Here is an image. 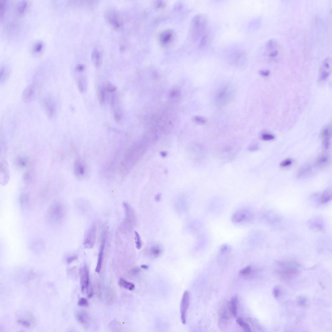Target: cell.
<instances>
[{
  "label": "cell",
  "mask_w": 332,
  "mask_h": 332,
  "mask_svg": "<svg viewBox=\"0 0 332 332\" xmlns=\"http://www.w3.org/2000/svg\"><path fill=\"white\" fill-rule=\"evenodd\" d=\"M65 214L64 206L61 203L56 202L49 207L47 213V219L50 223L60 224L64 218Z\"/></svg>",
  "instance_id": "6da1fadb"
},
{
  "label": "cell",
  "mask_w": 332,
  "mask_h": 332,
  "mask_svg": "<svg viewBox=\"0 0 332 332\" xmlns=\"http://www.w3.org/2000/svg\"><path fill=\"white\" fill-rule=\"evenodd\" d=\"M234 92L231 87L225 85L217 90L215 96V101L219 106L224 105L230 102L233 98Z\"/></svg>",
  "instance_id": "7a4b0ae2"
},
{
  "label": "cell",
  "mask_w": 332,
  "mask_h": 332,
  "mask_svg": "<svg viewBox=\"0 0 332 332\" xmlns=\"http://www.w3.org/2000/svg\"><path fill=\"white\" fill-rule=\"evenodd\" d=\"M106 21L116 31L122 29L124 21L122 17L118 13L112 9H109L105 13Z\"/></svg>",
  "instance_id": "3957f363"
},
{
  "label": "cell",
  "mask_w": 332,
  "mask_h": 332,
  "mask_svg": "<svg viewBox=\"0 0 332 332\" xmlns=\"http://www.w3.org/2000/svg\"><path fill=\"white\" fill-rule=\"evenodd\" d=\"M206 17L202 14L196 16L193 21V29L194 36L199 38L205 31L207 25Z\"/></svg>",
  "instance_id": "277c9868"
},
{
  "label": "cell",
  "mask_w": 332,
  "mask_h": 332,
  "mask_svg": "<svg viewBox=\"0 0 332 332\" xmlns=\"http://www.w3.org/2000/svg\"><path fill=\"white\" fill-rule=\"evenodd\" d=\"M39 90V86L35 83L32 84L27 87L22 94L23 101L26 103L33 101L38 95Z\"/></svg>",
  "instance_id": "5b68a950"
},
{
  "label": "cell",
  "mask_w": 332,
  "mask_h": 332,
  "mask_svg": "<svg viewBox=\"0 0 332 332\" xmlns=\"http://www.w3.org/2000/svg\"><path fill=\"white\" fill-rule=\"evenodd\" d=\"M97 227L95 224H93L87 232L84 246L87 249H92L95 246L97 237Z\"/></svg>",
  "instance_id": "8992f818"
},
{
  "label": "cell",
  "mask_w": 332,
  "mask_h": 332,
  "mask_svg": "<svg viewBox=\"0 0 332 332\" xmlns=\"http://www.w3.org/2000/svg\"><path fill=\"white\" fill-rule=\"evenodd\" d=\"M268 52V56L270 60L277 61L279 58V45L276 40L272 39L268 41L266 44Z\"/></svg>",
  "instance_id": "52a82bcc"
},
{
  "label": "cell",
  "mask_w": 332,
  "mask_h": 332,
  "mask_svg": "<svg viewBox=\"0 0 332 332\" xmlns=\"http://www.w3.org/2000/svg\"><path fill=\"white\" fill-rule=\"evenodd\" d=\"M276 271V273L284 279L290 280L296 277L298 274V271L294 267L284 266Z\"/></svg>",
  "instance_id": "ba28073f"
},
{
  "label": "cell",
  "mask_w": 332,
  "mask_h": 332,
  "mask_svg": "<svg viewBox=\"0 0 332 332\" xmlns=\"http://www.w3.org/2000/svg\"><path fill=\"white\" fill-rule=\"evenodd\" d=\"M43 106L48 118L50 119L54 118L56 115L57 110L54 100L51 97H47L43 100Z\"/></svg>",
  "instance_id": "9c48e42d"
},
{
  "label": "cell",
  "mask_w": 332,
  "mask_h": 332,
  "mask_svg": "<svg viewBox=\"0 0 332 332\" xmlns=\"http://www.w3.org/2000/svg\"><path fill=\"white\" fill-rule=\"evenodd\" d=\"M190 303V295L187 290L184 292L180 304L181 319L183 324L186 323L187 314Z\"/></svg>",
  "instance_id": "30bf717a"
},
{
  "label": "cell",
  "mask_w": 332,
  "mask_h": 332,
  "mask_svg": "<svg viewBox=\"0 0 332 332\" xmlns=\"http://www.w3.org/2000/svg\"><path fill=\"white\" fill-rule=\"evenodd\" d=\"M80 283L82 291L88 289L89 283V274L88 266H84L80 270Z\"/></svg>",
  "instance_id": "8fae6325"
},
{
  "label": "cell",
  "mask_w": 332,
  "mask_h": 332,
  "mask_svg": "<svg viewBox=\"0 0 332 332\" xmlns=\"http://www.w3.org/2000/svg\"><path fill=\"white\" fill-rule=\"evenodd\" d=\"M331 59L330 58L324 60L320 70V77L321 80H326L329 76L331 69Z\"/></svg>",
  "instance_id": "7c38bea8"
},
{
  "label": "cell",
  "mask_w": 332,
  "mask_h": 332,
  "mask_svg": "<svg viewBox=\"0 0 332 332\" xmlns=\"http://www.w3.org/2000/svg\"><path fill=\"white\" fill-rule=\"evenodd\" d=\"M174 33L171 30H167L162 32L159 35L161 44L163 46L170 44L174 39Z\"/></svg>",
  "instance_id": "4fadbf2b"
},
{
  "label": "cell",
  "mask_w": 332,
  "mask_h": 332,
  "mask_svg": "<svg viewBox=\"0 0 332 332\" xmlns=\"http://www.w3.org/2000/svg\"><path fill=\"white\" fill-rule=\"evenodd\" d=\"M91 59L95 68L97 69L100 68L103 59L102 53L98 49L95 48L92 52Z\"/></svg>",
  "instance_id": "5bb4252c"
},
{
  "label": "cell",
  "mask_w": 332,
  "mask_h": 332,
  "mask_svg": "<svg viewBox=\"0 0 332 332\" xmlns=\"http://www.w3.org/2000/svg\"><path fill=\"white\" fill-rule=\"evenodd\" d=\"M247 213L244 210H239L233 214L232 217V221L233 223L237 224L242 222L245 220L247 217Z\"/></svg>",
  "instance_id": "9a60e30c"
},
{
  "label": "cell",
  "mask_w": 332,
  "mask_h": 332,
  "mask_svg": "<svg viewBox=\"0 0 332 332\" xmlns=\"http://www.w3.org/2000/svg\"><path fill=\"white\" fill-rule=\"evenodd\" d=\"M330 156L327 154H323L318 157L317 160V166L322 168L327 166L330 163Z\"/></svg>",
  "instance_id": "2e32d148"
},
{
  "label": "cell",
  "mask_w": 332,
  "mask_h": 332,
  "mask_svg": "<svg viewBox=\"0 0 332 332\" xmlns=\"http://www.w3.org/2000/svg\"><path fill=\"white\" fill-rule=\"evenodd\" d=\"M104 240H102L101 244L98 255V262L95 269L96 272L98 273H99L102 267L103 252L105 247Z\"/></svg>",
  "instance_id": "e0dca14e"
},
{
  "label": "cell",
  "mask_w": 332,
  "mask_h": 332,
  "mask_svg": "<svg viewBox=\"0 0 332 332\" xmlns=\"http://www.w3.org/2000/svg\"><path fill=\"white\" fill-rule=\"evenodd\" d=\"M123 206L125 212V223L128 224L131 222L133 218V211L129 204L126 203H123Z\"/></svg>",
  "instance_id": "ac0fdd59"
},
{
  "label": "cell",
  "mask_w": 332,
  "mask_h": 332,
  "mask_svg": "<svg viewBox=\"0 0 332 332\" xmlns=\"http://www.w3.org/2000/svg\"><path fill=\"white\" fill-rule=\"evenodd\" d=\"M74 171L76 176L80 178L84 175L85 168L82 163L79 160L76 161L74 166Z\"/></svg>",
  "instance_id": "d6986e66"
},
{
  "label": "cell",
  "mask_w": 332,
  "mask_h": 332,
  "mask_svg": "<svg viewBox=\"0 0 332 332\" xmlns=\"http://www.w3.org/2000/svg\"><path fill=\"white\" fill-rule=\"evenodd\" d=\"M237 298L236 296L233 297L231 299L229 309L231 314L234 317H236L237 314Z\"/></svg>",
  "instance_id": "ffe728a7"
},
{
  "label": "cell",
  "mask_w": 332,
  "mask_h": 332,
  "mask_svg": "<svg viewBox=\"0 0 332 332\" xmlns=\"http://www.w3.org/2000/svg\"><path fill=\"white\" fill-rule=\"evenodd\" d=\"M296 302L298 306L302 307H306L309 305V301L306 296L300 295L297 298Z\"/></svg>",
  "instance_id": "44dd1931"
},
{
  "label": "cell",
  "mask_w": 332,
  "mask_h": 332,
  "mask_svg": "<svg viewBox=\"0 0 332 332\" xmlns=\"http://www.w3.org/2000/svg\"><path fill=\"white\" fill-rule=\"evenodd\" d=\"M119 284L121 286L130 291H132L135 289V284L132 283L127 281L123 278H120Z\"/></svg>",
  "instance_id": "7402d4cb"
},
{
  "label": "cell",
  "mask_w": 332,
  "mask_h": 332,
  "mask_svg": "<svg viewBox=\"0 0 332 332\" xmlns=\"http://www.w3.org/2000/svg\"><path fill=\"white\" fill-rule=\"evenodd\" d=\"M78 85L80 91L81 93L86 92L88 88L87 82L83 77L79 78L78 80Z\"/></svg>",
  "instance_id": "603a6c76"
},
{
  "label": "cell",
  "mask_w": 332,
  "mask_h": 332,
  "mask_svg": "<svg viewBox=\"0 0 332 332\" xmlns=\"http://www.w3.org/2000/svg\"><path fill=\"white\" fill-rule=\"evenodd\" d=\"M76 318L80 323L84 325L87 324L89 320L88 314L85 312H80L77 314Z\"/></svg>",
  "instance_id": "cb8c5ba5"
},
{
  "label": "cell",
  "mask_w": 332,
  "mask_h": 332,
  "mask_svg": "<svg viewBox=\"0 0 332 332\" xmlns=\"http://www.w3.org/2000/svg\"><path fill=\"white\" fill-rule=\"evenodd\" d=\"M123 113L122 110L116 109L114 113V116L116 122L119 124L122 123L123 118Z\"/></svg>",
  "instance_id": "d4e9b609"
},
{
  "label": "cell",
  "mask_w": 332,
  "mask_h": 332,
  "mask_svg": "<svg viewBox=\"0 0 332 332\" xmlns=\"http://www.w3.org/2000/svg\"><path fill=\"white\" fill-rule=\"evenodd\" d=\"M236 322L245 331L247 332H250L251 331V328L249 325L245 322L241 318H237Z\"/></svg>",
  "instance_id": "484cf974"
},
{
  "label": "cell",
  "mask_w": 332,
  "mask_h": 332,
  "mask_svg": "<svg viewBox=\"0 0 332 332\" xmlns=\"http://www.w3.org/2000/svg\"><path fill=\"white\" fill-rule=\"evenodd\" d=\"M106 91L105 87H100L98 90V98L101 105H103L105 103Z\"/></svg>",
  "instance_id": "4316f807"
},
{
  "label": "cell",
  "mask_w": 332,
  "mask_h": 332,
  "mask_svg": "<svg viewBox=\"0 0 332 332\" xmlns=\"http://www.w3.org/2000/svg\"><path fill=\"white\" fill-rule=\"evenodd\" d=\"M28 6V3L26 1H23L20 3L17 8V11L19 14L24 13Z\"/></svg>",
  "instance_id": "83f0119b"
},
{
  "label": "cell",
  "mask_w": 332,
  "mask_h": 332,
  "mask_svg": "<svg viewBox=\"0 0 332 332\" xmlns=\"http://www.w3.org/2000/svg\"><path fill=\"white\" fill-rule=\"evenodd\" d=\"M331 192L330 190H327L323 193L321 197V203H325L328 202L331 198Z\"/></svg>",
  "instance_id": "f1b7e54d"
},
{
  "label": "cell",
  "mask_w": 332,
  "mask_h": 332,
  "mask_svg": "<svg viewBox=\"0 0 332 332\" xmlns=\"http://www.w3.org/2000/svg\"><path fill=\"white\" fill-rule=\"evenodd\" d=\"M310 168L308 166H306L302 167L298 170L297 174V177L299 178L303 176L309 170Z\"/></svg>",
  "instance_id": "f546056e"
},
{
  "label": "cell",
  "mask_w": 332,
  "mask_h": 332,
  "mask_svg": "<svg viewBox=\"0 0 332 332\" xmlns=\"http://www.w3.org/2000/svg\"><path fill=\"white\" fill-rule=\"evenodd\" d=\"M17 163L20 166L24 167L27 165L28 160L26 158L20 157L17 160Z\"/></svg>",
  "instance_id": "4dcf8cb0"
},
{
  "label": "cell",
  "mask_w": 332,
  "mask_h": 332,
  "mask_svg": "<svg viewBox=\"0 0 332 332\" xmlns=\"http://www.w3.org/2000/svg\"><path fill=\"white\" fill-rule=\"evenodd\" d=\"M232 248L229 245L224 244L220 247V252L221 253H226L230 252Z\"/></svg>",
  "instance_id": "1f68e13d"
},
{
  "label": "cell",
  "mask_w": 332,
  "mask_h": 332,
  "mask_svg": "<svg viewBox=\"0 0 332 332\" xmlns=\"http://www.w3.org/2000/svg\"><path fill=\"white\" fill-rule=\"evenodd\" d=\"M150 252L154 256L158 257L160 255L161 253V250L158 247L154 246L150 248Z\"/></svg>",
  "instance_id": "d6a6232c"
},
{
  "label": "cell",
  "mask_w": 332,
  "mask_h": 332,
  "mask_svg": "<svg viewBox=\"0 0 332 332\" xmlns=\"http://www.w3.org/2000/svg\"><path fill=\"white\" fill-rule=\"evenodd\" d=\"M105 88L106 91L110 93L114 92L116 89V86L110 82L107 84Z\"/></svg>",
  "instance_id": "836d02e7"
},
{
  "label": "cell",
  "mask_w": 332,
  "mask_h": 332,
  "mask_svg": "<svg viewBox=\"0 0 332 332\" xmlns=\"http://www.w3.org/2000/svg\"><path fill=\"white\" fill-rule=\"evenodd\" d=\"M135 239L136 247L137 249L140 250L142 247V243L141 241L140 235L136 231L135 232Z\"/></svg>",
  "instance_id": "e575fe53"
},
{
  "label": "cell",
  "mask_w": 332,
  "mask_h": 332,
  "mask_svg": "<svg viewBox=\"0 0 332 332\" xmlns=\"http://www.w3.org/2000/svg\"><path fill=\"white\" fill-rule=\"evenodd\" d=\"M6 8L5 1L3 0L0 1V18L1 20L4 16Z\"/></svg>",
  "instance_id": "d590c367"
},
{
  "label": "cell",
  "mask_w": 332,
  "mask_h": 332,
  "mask_svg": "<svg viewBox=\"0 0 332 332\" xmlns=\"http://www.w3.org/2000/svg\"><path fill=\"white\" fill-rule=\"evenodd\" d=\"M8 74L6 72L4 68L1 69V83L4 82L8 77Z\"/></svg>",
  "instance_id": "8d00e7d4"
},
{
  "label": "cell",
  "mask_w": 332,
  "mask_h": 332,
  "mask_svg": "<svg viewBox=\"0 0 332 332\" xmlns=\"http://www.w3.org/2000/svg\"><path fill=\"white\" fill-rule=\"evenodd\" d=\"M293 163V161L291 159H287L283 161L280 164L281 167H286L291 165Z\"/></svg>",
  "instance_id": "74e56055"
},
{
  "label": "cell",
  "mask_w": 332,
  "mask_h": 332,
  "mask_svg": "<svg viewBox=\"0 0 332 332\" xmlns=\"http://www.w3.org/2000/svg\"><path fill=\"white\" fill-rule=\"evenodd\" d=\"M43 44L41 42H39L36 43L34 47V51L36 53H39L41 52L43 49Z\"/></svg>",
  "instance_id": "f35d334b"
},
{
  "label": "cell",
  "mask_w": 332,
  "mask_h": 332,
  "mask_svg": "<svg viewBox=\"0 0 332 332\" xmlns=\"http://www.w3.org/2000/svg\"><path fill=\"white\" fill-rule=\"evenodd\" d=\"M252 269V267L250 266H248L244 268L241 270L239 272V274L242 276H246L249 274Z\"/></svg>",
  "instance_id": "ab89813d"
},
{
  "label": "cell",
  "mask_w": 332,
  "mask_h": 332,
  "mask_svg": "<svg viewBox=\"0 0 332 332\" xmlns=\"http://www.w3.org/2000/svg\"><path fill=\"white\" fill-rule=\"evenodd\" d=\"M261 138L264 140L269 141L274 139L275 137L271 134L265 133L261 136Z\"/></svg>",
  "instance_id": "60d3db41"
},
{
  "label": "cell",
  "mask_w": 332,
  "mask_h": 332,
  "mask_svg": "<svg viewBox=\"0 0 332 332\" xmlns=\"http://www.w3.org/2000/svg\"><path fill=\"white\" fill-rule=\"evenodd\" d=\"M79 306L80 307H85L88 305V301L84 298H82L79 300L78 302Z\"/></svg>",
  "instance_id": "b9f144b4"
},
{
  "label": "cell",
  "mask_w": 332,
  "mask_h": 332,
  "mask_svg": "<svg viewBox=\"0 0 332 332\" xmlns=\"http://www.w3.org/2000/svg\"><path fill=\"white\" fill-rule=\"evenodd\" d=\"M18 323L22 325V326L29 328L30 326V324L29 322L25 320H18L17 321Z\"/></svg>",
  "instance_id": "7bdbcfd3"
},
{
  "label": "cell",
  "mask_w": 332,
  "mask_h": 332,
  "mask_svg": "<svg viewBox=\"0 0 332 332\" xmlns=\"http://www.w3.org/2000/svg\"><path fill=\"white\" fill-rule=\"evenodd\" d=\"M195 120L197 122L201 124H204L206 123L205 119L201 116H196L195 117Z\"/></svg>",
  "instance_id": "ee69618b"
},
{
  "label": "cell",
  "mask_w": 332,
  "mask_h": 332,
  "mask_svg": "<svg viewBox=\"0 0 332 332\" xmlns=\"http://www.w3.org/2000/svg\"><path fill=\"white\" fill-rule=\"evenodd\" d=\"M273 294L274 297L276 299L279 298L280 294V290L279 288L275 287L273 290Z\"/></svg>",
  "instance_id": "f6af8a7d"
},
{
  "label": "cell",
  "mask_w": 332,
  "mask_h": 332,
  "mask_svg": "<svg viewBox=\"0 0 332 332\" xmlns=\"http://www.w3.org/2000/svg\"><path fill=\"white\" fill-rule=\"evenodd\" d=\"M259 73L261 75L264 77H267L270 74V71L267 70H261L259 72Z\"/></svg>",
  "instance_id": "bcb514c9"
},
{
  "label": "cell",
  "mask_w": 332,
  "mask_h": 332,
  "mask_svg": "<svg viewBox=\"0 0 332 332\" xmlns=\"http://www.w3.org/2000/svg\"><path fill=\"white\" fill-rule=\"evenodd\" d=\"M85 69V66L82 64H79L77 65L76 67V71L79 72H83L84 70Z\"/></svg>",
  "instance_id": "7dc6e473"
},
{
  "label": "cell",
  "mask_w": 332,
  "mask_h": 332,
  "mask_svg": "<svg viewBox=\"0 0 332 332\" xmlns=\"http://www.w3.org/2000/svg\"><path fill=\"white\" fill-rule=\"evenodd\" d=\"M77 259V257H69L67 259V262L69 263H71L74 260H76Z\"/></svg>",
  "instance_id": "c3c4849f"
},
{
  "label": "cell",
  "mask_w": 332,
  "mask_h": 332,
  "mask_svg": "<svg viewBox=\"0 0 332 332\" xmlns=\"http://www.w3.org/2000/svg\"><path fill=\"white\" fill-rule=\"evenodd\" d=\"M161 194L160 193H158L156 195L155 199L156 201L157 202H159L161 200Z\"/></svg>",
  "instance_id": "681fc988"
},
{
  "label": "cell",
  "mask_w": 332,
  "mask_h": 332,
  "mask_svg": "<svg viewBox=\"0 0 332 332\" xmlns=\"http://www.w3.org/2000/svg\"><path fill=\"white\" fill-rule=\"evenodd\" d=\"M160 155L161 156L163 157H165L167 156V153L166 152L163 151L161 153Z\"/></svg>",
  "instance_id": "f907efd6"
},
{
  "label": "cell",
  "mask_w": 332,
  "mask_h": 332,
  "mask_svg": "<svg viewBox=\"0 0 332 332\" xmlns=\"http://www.w3.org/2000/svg\"><path fill=\"white\" fill-rule=\"evenodd\" d=\"M139 271V269L138 268H135V269H134L132 270V273H137V272H138V271Z\"/></svg>",
  "instance_id": "816d5d0a"
},
{
  "label": "cell",
  "mask_w": 332,
  "mask_h": 332,
  "mask_svg": "<svg viewBox=\"0 0 332 332\" xmlns=\"http://www.w3.org/2000/svg\"><path fill=\"white\" fill-rule=\"evenodd\" d=\"M141 267L142 268H143V269H146L148 268V266L146 265H142L141 266Z\"/></svg>",
  "instance_id": "f5cc1de1"
}]
</instances>
